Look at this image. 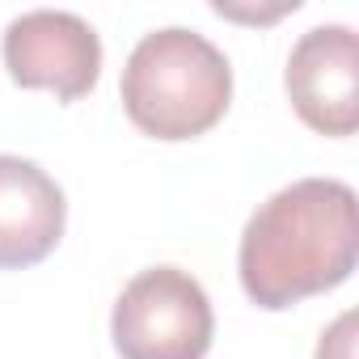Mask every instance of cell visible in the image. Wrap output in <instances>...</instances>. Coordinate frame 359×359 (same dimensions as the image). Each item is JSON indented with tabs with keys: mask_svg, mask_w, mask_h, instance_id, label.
I'll return each mask as SVG.
<instances>
[{
	"mask_svg": "<svg viewBox=\"0 0 359 359\" xmlns=\"http://www.w3.org/2000/svg\"><path fill=\"white\" fill-rule=\"evenodd\" d=\"M359 258L355 191L338 177H300L245 224L237 271L258 309H292L351 279Z\"/></svg>",
	"mask_w": 359,
	"mask_h": 359,
	"instance_id": "6da1fadb",
	"label": "cell"
},
{
	"mask_svg": "<svg viewBox=\"0 0 359 359\" xmlns=\"http://www.w3.org/2000/svg\"><path fill=\"white\" fill-rule=\"evenodd\" d=\"M233 102V68L199 30H152L123 68V110L152 140H195Z\"/></svg>",
	"mask_w": 359,
	"mask_h": 359,
	"instance_id": "7a4b0ae2",
	"label": "cell"
},
{
	"mask_svg": "<svg viewBox=\"0 0 359 359\" xmlns=\"http://www.w3.org/2000/svg\"><path fill=\"white\" fill-rule=\"evenodd\" d=\"M216 317L203 283L177 266L140 271L110 313V338L123 359H203Z\"/></svg>",
	"mask_w": 359,
	"mask_h": 359,
	"instance_id": "3957f363",
	"label": "cell"
},
{
	"mask_svg": "<svg viewBox=\"0 0 359 359\" xmlns=\"http://www.w3.org/2000/svg\"><path fill=\"white\" fill-rule=\"evenodd\" d=\"M5 68L22 89H51L60 102L85 97L102 76L97 30L64 9H30L5 30Z\"/></svg>",
	"mask_w": 359,
	"mask_h": 359,
	"instance_id": "277c9868",
	"label": "cell"
},
{
	"mask_svg": "<svg viewBox=\"0 0 359 359\" xmlns=\"http://www.w3.org/2000/svg\"><path fill=\"white\" fill-rule=\"evenodd\" d=\"M287 97L321 135L359 127V39L351 26H313L287 55Z\"/></svg>",
	"mask_w": 359,
	"mask_h": 359,
	"instance_id": "5b68a950",
	"label": "cell"
},
{
	"mask_svg": "<svg viewBox=\"0 0 359 359\" xmlns=\"http://www.w3.org/2000/svg\"><path fill=\"white\" fill-rule=\"evenodd\" d=\"M68 203L60 182L26 156L0 152V271L43 262L64 237Z\"/></svg>",
	"mask_w": 359,
	"mask_h": 359,
	"instance_id": "8992f818",
	"label": "cell"
},
{
	"mask_svg": "<svg viewBox=\"0 0 359 359\" xmlns=\"http://www.w3.org/2000/svg\"><path fill=\"white\" fill-rule=\"evenodd\" d=\"M317 359H355V313H342L317 342Z\"/></svg>",
	"mask_w": 359,
	"mask_h": 359,
	"instance_id": "52a82bcc",
	"label": "cell"
}]
</instances>
